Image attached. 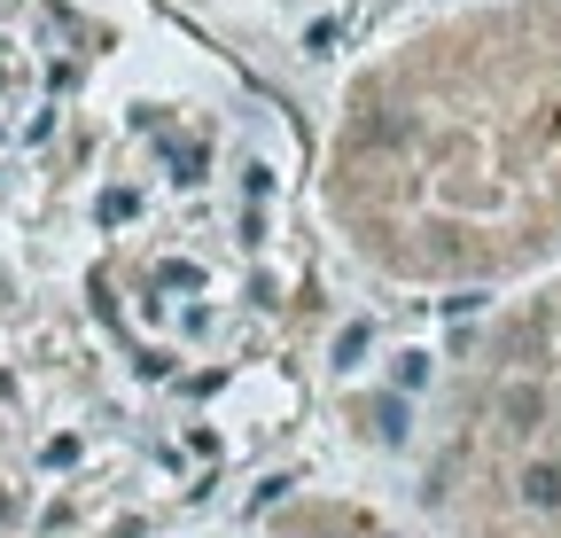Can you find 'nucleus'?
I'll use <instances>...</instances> for the list:
<instances>
[{
    "label": "nucleus",
    "instance_id": "f257e3e1",
    "mask_svg": "<svg viewBox=\"0 0 561 538\" xmlns=\"http://www.w3.org/2000/svg\"><path fill=\"white\" fill-rule=\"evenodd\" d=\"M312 234L421 297L561 257V0H460L359 55L305 172Z\"/></svg>",
    "mask_w": 561,
    "mask_h": 538
},
{
    "label": "nucleus",
    "instance_id": "f03ea898",
    "mask_svg": "<svg viewBox=\"0 0 561 538\" xmlns=\"http://www.w3.org/2000/svg\"><path fill=\"white\" fill-rule=\"evenodd\" d=\"M421 507L445 538H561V282L460 352L421 460Z\"/></svg>",
    "mask_w": 561,
    "mask_h": 538
},
{
    "label": "nucleus",
    "instance_id": "7ed1b4c3",
    "mask_svg": "<svg viewBox=\"0 0 561 538\" xmlns=\"http://www.w3.org/2000/svg\"><path fill=\"white\" fill-rule=\"evenodd\" d=\"M195 9H250V16H280V9H305V0H195Z\"/></svg>",
    "mask_w": 561,
    "mask_h": 538
}]
</instances>
